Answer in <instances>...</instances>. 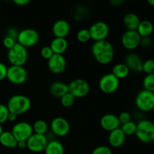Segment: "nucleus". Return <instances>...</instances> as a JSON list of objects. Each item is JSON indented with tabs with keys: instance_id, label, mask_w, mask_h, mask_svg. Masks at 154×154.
<instances>
[{
	"instance_id": "nucleus-1",
	"label": "nucleus",
	"mask_w": 154,
	"mask_h": 154,
	"mask_svg": "<svg viewBox=\"0 0 154 154\" xmlns=\"http://www.w3.org/2000/svg\"><path fill=\"white\" fill-rule=\"evenodd\" d=\"M91 52L95 60L102 65L109 64L114 57V48L107 40L95 42L91 47Z\"/></svg>"
},
{
	"instance_id": "nucleus-2",
	"label": "nucleus",
	"mask_w": 154,
	"mask_h": 154,
	"mask_svg": "<svg viewBox=\"0 0 154 154\" xmlns=\"http://www.w3.org/2000/svg\"><path fill=\"white\" fill-rule=\"evenodd\" d=\"M31 105L29 98L24 95H14L8 99L7 103L9 112L17 116L26 113L30 109Z\"/></svg>"
},
{
	"instance_id": "nucleus-3",
	"label": "nucleus",
	"mask_w": 154,
	"mask_h": 154,
	"mask_svg": "<svg viewBox=\"0 0 154 154\" xmlns=\"http://www.w3.org/2000/svg\"><path fill=\"white\" fill-rule=\"evenodd\" d=\"M135 135L139 141L150 144L154 141V124L148 120H141L137 123Z\"/></svg>"
},
{
	"instance_id": "nucleus-4",
	"label": "nucleus",
	"mask_w": 154,
	"mask_h": 154,
	"mask_svg": "<svg viewBox=\"0 0 154 154\" xmlns=\"http://www.w3.org/2000/svg\"><path fill=\"white\" fill-rule=\"evenodd\" d=\"M8 60L11 66H23L28 60L27 48L17 42L16 45L8 51Z\"/></svg>"
},
{
	"instance_id": "nucleus-5",
	"label": "nucleus",
	"mask_w": 154,
	"mask_h": 154,
	"mask_svg": "<svg viewBox=\"0 0 154 154\" xmlns=\"http://www.w3.org/2000/svg\"><path fill=\"white\" fill-rule=\"evenodd\" d=\"M135 105L137 108L144 112L151 111L154 108V93L142 90L135 97Z\"/></svg>"
},
{
	"instance_id": "nucleus-6",
	"label": "nucleus",
	"mask_w": 154,
	"mask_h": 154,
	"mask_svg": "<svg viewBox=\"0 0 154 154\" xmlns=\"http://www.w3.org/2000/svg\"><path fill=\"white\" fill-rule=\"evenodd\" d=\"M40 39L38 32L34 29H24L18 32L17 42L26 48L37 45Z\"/></svg>"
},
{
	"instance_id": "nucleus-7",
	"label": "nucleus",
	"mask_w": 154,
	"mask_h": 154,
	"mask_svg": "<svg viewBox=\"0 0 154 154\" xmlns=\"http://www.w3.org/2000/svg\"><path fill=\"white\" fill-rule=\"evenodd\" d=\"M6 78L12 84L21 85L28 79V72L23 66H11L8 68Z\"/></svg>"
},
{
	"instance_id": "nucleus-8",
	"label": "nucleus",
	"mask_w": 154,
	"mask_h": 154,
	"mask_svg": "<svg viewBox=\"0 0 154 154\" xmlns=\"http://www.w3.org/2000/svg\"><path fill=\"white\" fill-rule=\"evenodd\" d=\"M68 87L69 93H70L75 99L84 97L88 94L90 90L89 83L81 78L73 80L68 84Z\"/></svg>"
},
{
	"instance_id": "nucleus-9",
	"label": "nucleus",
	"mask_w": 154,
	"mask_h": 154,
	"mask_svg": "<svg viewBox=\"0 0 154 154\" xmlns=\"http://www.w3.org/2000/svg\"><path fill=\"white\" fill-rule=\"evenodd\" d=\"M99 86L102 92L106 94H111L118 90L120 87V80L113 74L108 73L100 78Z\"/></svg>"
},
{
	"instance_id": "nucleus-10",
	"label": "nucleus",
	"mask_w": 154,
	"mask_h": 154,
	"mask_svg": "<svg viewBox=\"0 0 154 154\" xmlns=\"http://www.w3.org/2000/svg\"><path fill=\"white\" fill-rule=\"evenodd\" d=\"M17 141H26L33 134L32 126L27 122H18L12 128L11 132Z\"/></svg>"
},
{
	"instance_id": "nucleus-11",
	"label": "nucleus",
	"mask_w": 154,
	"mask_h": 154,
	"mask_svg": "<svg viewBox=\"0 0 154 154\" xmlns=\"http://www.w3.org/2000/svg\"><path fill=\"white\" fill-rule=\"evenodd\" d=\"M90 34V38L94 42L106 40L109 34V26L103 21H97L90 26L88 29Z\"/></svg>"
},
{
	"instance_id": "nucleus-12",
	"label": "nucleus",
	"mask_w": 154,
	"mask_h": 154,
	"mask_svg": "<svg viewBox=\"0 0 154 154\" xmlns=\"http://www.w3.org/2000/svg\"><path fill=\"white\" fill-rule=\"evenodd\" d=\"M48 143L46 135L33 133L26 141V147L33 153H40L45 151Z\"/></svg>"
},
{
	"instance_id": "nucleus-13",
	"label": "nucleus",
	"mask_w": 154,
	"mask_h": 154,
	"mask_svg": "<svg viewBox=\"0 0 154 154\" xmlns=\"http://www.w3.org/2000/svg\"><path fill=\"white\" fill-rule=\"evenodd\" d=\"M53 133L59 137H64L70 132V124L66 119L61 117H55L51 123Z\"/></svg>"
},
{
	"instance_id": "nucleus-14",
	"label": "nucleus",
	"mask_w": 154,
	"mask_h": 154,
	"mask_svg": "<svg viewBox=\"0 0 154 154\" xmlns=\"http://www.w3.org/2000/svg\"><path fill=\"white\" fill-rule=\"evenodd\" d=\"M141 38L137 31L126 30L122 35L121 43L126 49L129 51H133L139 46Z\"/></svg>"
},
{
	"instance_id": "nucleus-15",
	"label": "nucleus",
	"mask_w": 154,
	"mask_h": 154,
	"mask_svg": "<svg viewBox=\"0 0 154 154\" xmlns=\"http://www.w3.org/2000/svg\"><path fill=\"white\" fill-rule=\"evenodd\" d=\"M66 60L62 54H54L48 60V66L52 73L59 75L62 74L66 68Z\"/></svg>"
},
{
	"instance_id": "nucleus-16",
	"label": "nucleus",
	"mask_w": 154,
	"mask_h": 154,
	"mask_svg": "<svg viewBox=\"0 0 154 154\" xmlns=\"http://www.w3.org/2000/svg\"><path fill=\"white\" fill-rule=\"evenodd\" d=\"M100 125L105 131L111 132L120 128V123L117 115L114 114H106L101 118Z\"/></svg>"
},
{
	"instance_id": "nucleus-17",
	"label": "nucleus",
	"mask_w": 154,
	"mask_h": 154,
	"mask_svg": "<svg viewBox=\"0 0 154 154\" xmlns=\"http://www.w3.org/2000/svg\"><path fill=\"white\" fill-rule=\"evenodd\" d=\"M70 24L66 20L60 19L56 21L52 26V32L55 38H66V36L70 32Z\"/></svg>"
},
{
	"instance_id": "nucleus-18",
	"label": "nucleus",
	"mask_w": 154,
	"mask_h": 154,
	"mask_svg": "<svg viewBox=\"0 0 154 154\" xmlns=\"http://www.w3.org/2000/svg\"><path fill=\"white\" fill-rule=\"evenodd\" d=\"M125 64L129 68V70L136 72H142L143 62L141 57L135 53H131L126 56Z\"/></svg>"
},
{
	"instance_id": "nucleus-19",
	"label": "nucleus",
	"mask_w": 154,
	"mask_h": 154,
	"mask_svg": "<svg viewBox=\"0 0 154 154\" xmlns=\"http://www.w3.org/2000/svg\"><path fill=\"white\" fill-rule=\"evenodd\" d=\"M126 140V135L123 132L120 128L110 132L108 135V142L113 147H120L124 144Z\"/></svg>"
},
{
	"instance_id": "nucleus-20",
	"label": "nucleus",
	"mask_w": 154,
	"mask_h": 154,
	"mask_svg": "<svg viewBox=\"0 0 154 154\" xmlns=\"http://www.w3.org/2000/svg\"><path fill=\"white\" fill-rule=\"evenodd\" d=\"M69 44L66 38H54L51 42L50 48L52 50L54 54H64L67 50Z\"/></svg>"
},
{
	"instance_id": "nucleus-21",
	"label": "nucleus",
	"mask_w": 154,
	"mask_h": 154,
	"mask_svg": "<svg viewBox=\"0 0 154 154\" xmlns=\"http://www.w3.org/2000/svg\"><path fill=\"white\" fill-rule=\"evenodd\" d=\"M50 93L56 98H61L66 93H69V87L66 83L55 81L50 86Z\"/></svg>"
},
{
	"instance_id": "nucleus-22",
	"label": "nucleus",
	"mask_w": 154,
	"mask_h": 154,
	"mask_svg": "<svg viewBox=\"0 0 154 154\" xmlns=\"http://www.w3.org/2000/svg\"><path fill=\"white\" fill-rule=\"evenodd\" d=\"M141 20L139 17L135 13H127L123 17V24L127 30H134L136 31Z\"/></svg>"
},
{
	"instance_id": "nucleus-23",
	"label": "nucleus",
	"mask_w": 154,
	"mask_h": 154,
	"mask_svg": "<svg viewBox=\"0 0 154 154\" xmlns=\"http://www.w3.org/2000/svg\"><path fill=\"white\" fill-rule=\"evenodd\" d=\"M0 144L8 148H15L17 147V141L9 131H3L0 135Z\"/></svg>"
},
{
	"instance_id": "nucleus-24",
	"label": "nucleus",
	"mask_w": 154,
	"mask_h": 154,
	"mask_svg": "<svg viewBox=\"0 0 154 154\" xmlns=\"http://www.w3.org/2000/svg\"><path fill=\"white\" fill-rule=\"evenodd\" d=\"M44 152L45 154H64V146L60 141L53 140L48 141Z\"/></svg>"
},
{
	"instance_id": "nucleus-25",
	"label": "nucleus",
	"mask_w": 154,
	"mask_h": 154,
	"mask_svg": "<svg viewBox=\"0 0 154 154\" xmlns=\"http://www.w3.org/2000/svg\"><path fill=\"white\" fill-rule=\"evenodd\" d=\"M136 31L141 37H150L153 31V23L149 20L141 21Z\"/></svg>"
},
{
	"instance_id": "nucleus-26",
	"label": "nucleus",
	"mask_w": 154,
	"mask_h": 154,
	"mask_svg": "<svg viewBox=\"0 0 154 154\" xmlns=\"http://www.w3.org/2000/svg\"><path fill=\"white\" fill-rule=\"evenodd\" d=\"M130 70L129 68L126 66L125 63H118L114 66L112 68V72L111 74L114 75L117 78L120 79H123L126 78L129 75Z\"/></svg>"
},
{
	"instance_id": "nucleus-27",
	"label": "nucleus",
	"mask_w": 154,
	"mask_h": 154,
	"mask_svg": "<svg viewBox=\"0 0 154 154\" xmlns=\"http://www.w3.org/2000/svg\"><path fill=\"white\" fill-rule=\"evenodd\" d=\"M33 133L38 135H45L48 131V125L44 120H38L33 123L32 126Z\"/></svg>"
},
{
	"instance_id": "nucleus-28",
	"label": "nucleus",
	"mask_w": 154,
	"mask_h": 154,
	"mask_svg": "<svg viewBox=\"0 0 154 154\" xmlns=\"http://www.w3.org/2000/svg\"><path fill=\"white\" fill-rule=\"evenodd\" d=\"M136 126L137 123L131 120V121L122 125L121 127L120 128L126 136V135H134L135 133V131H136Z\"/></svg>"
},
{
	"instance_id": "nucleus-29",
	"label": "nucleus",
	"mask_w": 154,
	"mask_h": 154,
	"mask_svg": "<svg viewBox=\"0 0 154 154\" xmlns=\"http://www.w3.org/2000/svg\"><path fill=\"white\" fill-rule=\"evenodd\" d=\"M144 90L154 92V75H147L143 80Z\"/></svg>"
},
{
	"instance_id": "nucleus-30",
	"label": "nucleus",
	"mask_w": 154,
	"mask_h": 154,
	"mask_svg": "<svg viewBox=\"0 0 154 154\" xmlns=\"http://www.w3.org/2000/svg\"><path fill=\"white\" fill-rule=\"evenodd\" d=\"M77 39L81 43H86L91 39L88 29H81L77 33Z\"/></svg>"
},
{
	"instance_id": "nucleus-31",
	"label": "nucleus",
	"mask_w": 154,
	"mask_h": 154,
	"mask_svg": "<svg viewBox=\"0 0 154 154\" xmlns=\"http://www.w3.org/2000/svg\"><path fill=\"white\" fill-rule=\"evenodd\" d=\"M75 98L70 93H66L64 96H63L60 98L61 105L63 107H66V108H69V107L72 106L74 104V102H75Z\"/></svg>"
},
{
	"instance_id": "nucleus-32",
	"label": "nucleus",
	"mask_w": 154,
	"mask_h": 154,
	"mask_svg": "<svg viewBox=\"0 0 154 154\" xmlns=\"http://www.w3.org/2000/svg\"><path fill=\"white\" fill-rule=\"evenodd\" d=\"M142 71L147 75H154V60L149 59L143 62Z\"/></svg>"
},
{
	"instance_id": "nucleus-33",
	"label": "nucleus",
	"mask_w": 154,
	"mask_h": 154,
	"mask_svg": "<svg viewBox=\"0 0 154 154\" xmlns=\"http://www.w3.org/2000/svg\"><path fill=\"white\" fill-rule=\"evenodd\" d=\"M9 111L8 109L7 105L0 104V124L5 123L8 121V117Z\"/></svg>"
},
{
	"instance_id": "nucleus-34",
	"label": "nucleus",
	"mask_w": 154,
	"mask_h": 154,
	"mask_svg": "<svg viewBox=\"0 0 154 154\" xmlns=\"http://www.w3.org/2000/svg\"><path fill=\"white\" fill-rule=\"evenodd\" d=\"M92 154H112V150L108 146H99L92 152Z\"/></svg>"
},
{
	"instance_id": "nucleus-35",
	"label": "nucleus",
	"mask_w": 154,
	"mask_h": 154,
	"mask_svg": "<svg viewBox=\"0 0 154 154\" xmlns=\"http://www.w3.org/2000/svg\"><path fill=\"white\" fill-rule=\"evenodd\" d=\"M40 54L42 55V57H43L45 60H49L53 55H54V53H53L52 50L50 48V46H45L41 49Z\"/></svg>"
},
{
	"instance_id": "nucleus-36",
	"label": "nucleus",
	"mask_w": 154,
	"mask_h": 154,
	"mask_svg": "<svg viewBox=\"0 0 154 154\" xmlns=\"http://www.w3.org/2000/svg\"><path fill=\"white\" fill-rule=\"evenodd\" d=\"M17 43V41L14 40L12 38L8 37V36H5V37L3 38L2 41V44L4 45V47L5 48H7L8 50H10L11 48H13Z\"/></svg>"
},
{
	"instance_id": "nucleus-37",
	"label": "nucleus",
	"mask_w": 154,
	"mask_h": 154,
	"mask_svg": "<svg viewBox=\"0 0 154 154\" xmlns=\"http://www.w3.org/2000/svg\"><path fill=\"white\" fill-rule=\"evenodd\" d=\"M117 117H118L120 124L122 125L131 121V114L129 112H127V111H123Z\"/></svg>"
},
{
	"instance_id": "nucleus-38",
	"label": "nucleus",
	"mask_w": 154,
	"mask_h": 154,
	"mask_svg": "<svg viewBox=\"0 0 154 154\" xmlns=\"http://www.w3.org/2000/svg\"><path fill=\"white\" fill-rule=\"evenodd\" d=\"M7 72L8 67L6 66V65L2 63H0V81L5 79L6 76H7Z\"/></svg>"
},
{
	"instance_id": "nucleus-39",
	"label": "nucleus",
	"mask_w": 154,
	"mask_h": 154,
	"mask_svg": "<svg viewBox=\"0 0 154 154\" xmlns=\"http://www.w3.org/2000/svg\"><path fill=\"white\" fill-rule=\"evenodd\" d=\"M152 40L150 37H141L140 40L139 45L144 47V48H148L151 45Z\"/></svg>"
},
{
	"instance_id": "nucleus-40",
	"label": "nucleus",
	"mask_w": 154,
	"mask_h": 154,
	"mask_svg": "<svg viewBox=\"0 0 154 154\" xmlns=\"http://www.w3.org/2000/svg\"><path fill=\"white\" fill-rule=\"evenodd\" d=\"M17 35H18V32L17 31V29H15L14 28H10L8 29L6 36H8V37L12 38H14V40L17 41Z\"/></svg>"
},
{
	"instance_id": "nucleus-41",
	"label": "nucleus",
	"mask_w": 154,
	"mask_h": 154,
	"mask_svg": "<svg viewBox=\"0 0 154 154\" xmlns=\"http://www.w3.org/2000/svg\"><path fill=\"white\" fill-rule=\"evenodd\" d=\"M29 0H14V3L19 6H25L29 3Z\"/></svg>"
},
{
	"instance_id": "nucleus-42",
	"label": "nucleus",
	"mask_w": 154,
	"mask_h": 154,
	"mask_svg": "<svg viewBox=\"0 0 154 154\" xmlns=\"http://www.w3.org/2000/svg\"><path fill=\"white\" fill-rule=\"evenodd\" d=\"M17 116L16 114H13V113L9 112L8 117V121L14 122L17 120Z\"/></svg>"
},
{
	"instance_id": "nucleus-43",
	"label": "nucleus",
	"mask_w": 154,
	"mask_h": 154,
	"mask_svg": "<svg viewBox=\"0 0 154 154\" xmlns=\"http://www.w3.org/2000/svg\"><path fill=\"white\" fill-rule=\"evenodd\" d=\"M20 149H24L26 147V141H18L17 142V147Z\"/></svg>"
},
{
	"instance_id": "nucleus-44",
	"label": "nucleus",
	"mask_w": 154,
	"mask_h": 154,
	"mask_svg": "<svg viewBox=\"0 0 154 154\" xmlns=\"http://www.w3.org/2000/svg\"><path fill=\"white\" fill-rule=\"evenodd\" d=\"M123 2H124L123 0H112V1H111V4H112L113 5H115V6L120 5L123 4Z\"/></svg>"
},
{
	"instance_id": "nucleus-45",
	"label": "nucleus",
	"mask_w": 154,
	"mask_h": 154,
	"mask_svg": "<svg viewBox=\"0 0 154 154\" xmlns=\"http://www.w3.org/2000/svg\"><path fill=\"white\" fill-rule=\"evenodd\" d=\"M147 2H148L150 5H152V6L154 5V0H148V1H147Z\"/></svg>"
},
{
	"instance_id": "nucleus-46",
	"label": "nucleus",
	"mask_w": 154,
	"mask_h": 154,
	"mask_svg": "<svg viewBox=\"0 0 154 154\" xmlns=\"http://www.w3.org/2000/svg\"><path fill=\"white\" fill-rule=\"evenodd\" d=\"M3 132V128H2V125L0 124V135H2V133Z\"/></svg>"
},
{
	"instance_id": "nucleus-47",
	"label": "nucleus",
	"mask_w": 154,
	"mask_h": 154,
	"mask_svg": "<svg viewBox=\"0 0 154 154\" xmlns=\"http://www.w3.org/2000/svg\"><path fill=\"white\" fill-rule=\"evenodd\" d=\"M20 154H25V153H20Z\"/></svg>"
}]
</instances>
